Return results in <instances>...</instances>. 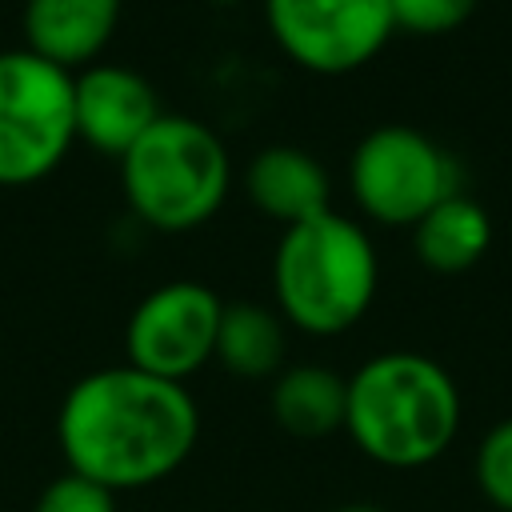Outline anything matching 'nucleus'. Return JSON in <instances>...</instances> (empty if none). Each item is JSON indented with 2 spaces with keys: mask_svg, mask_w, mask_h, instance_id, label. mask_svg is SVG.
Segmentation results:
<instances>
[{
  "mask_svg": "<svg viewBox=\"0 0 512 512\" xmlns=\"http://www.w3.org/2000/svg\"><path fill=\"white\" fill-rule=\"evenodd\" d=\"M200 440V408L184 384L132 364L80 376L56 412L64 464L104 488L136 492L168 480Z\"/></svg>",
  "mask_w": 512,
  "mask_h": 512,
  "instance_id": "1",
  "label": "nucleus"
},
{
  "mask_svg": "<svg viewBox=\"0 0 512 512\" xmlns=\"http://www.w3.org/2000/svg\"><path fill=\"white\" fill-rule=\"evenodd\" d=\"M332 512H384V508L364 504V500H352V504H340V508H332Z\"/></svg>",
  "mask_w": 512,
  "mask_h": 512,
  "instance_id": "18",
  "label": "nucleus"
},
{
  "mask_svg": "<svg viewBox=\"0 0 512 512\" xmlns=\"http://www.w3.org/2000/svg\"><path fill=\"white\" fill-rule=\"evenodd\" d=\"M356 208L384 228H412L440 200L460 192L456 160L412 124H380L348 156Z\"/></svg>",
  "mask_w": 512,
  "mask_h": 512,
  "instance_id": "6",
  "label": "nucleus"
},
{
  "mask_svg": "<svg viewBox=\"0 0 512 512\" xmlns=\"http://www.w3.org/2000/svg\"><path fill=\"white\" fill-rule=\"evenodd\" d=\"M464 420L452 372L424 352H376L348 376L344 432L380 468L412 472L440 460Z\"/></svg>",
  "mask_w": 512,
  "mask_h": 512,
  "instance_id": "2",
  "label": "nucleus"
},
{
  "mask_svg": "<svg viewBox=\"0 0 512 512\" xmlns=\"http://www.w3.org/2000/svg\"><path fill=\"white\" fill-rule=\"evenodd\" d=\"M216 360L240 380H276L288 368V324L272 304L232 300L220 312Z\"/></svg>",
  "mask_w": 512,
  "mask_h": 512,
  "instance_id": "13",
  "label": "nucleus"
},
{
  "mask_svg": "<svg viewBox=\"0 0 512 512\" xmlns=\"http://www.w3.org/2000/svg\"><path fill=\"white\" fill-rule=\"evenodd\" d=\"M120 188L132 216L148 228L192 232L224 208L232 160L208 124L164 112L120 156Z\"/></svg>",
  "mask_w": 512,
  "mask_h": 512,
  "instance_id": "4",
  "label": "nucleus"
},
{
  "mask_svg": "<svg viewBox=\"0 0 512 512\" xmlns=\"http://www.w3.org/2000/svg\"><path fill=\"white\" fill-rule=\"evenodd\" d=\"M160 116V96L144 72L108 60L72 72V124L80 144L120 160Z\"/></svg>",
  "mask_w": 512,
  "mask_h": 512,
  "instance_id": "9",
  "label": "nucleus"
},
{
  "mask_svg": "<svg viewBox=\"0 0 512 512\" xmlns=\"http://www.w3.org/2000/svg\"><path fill=\"white\" fill-rule=\"evenodd\" d=\"M224 300L200 280H168L152 288L128 316L124 348L128 364L184 384L204 364L216 360V328Z\"/></svg>",
  "mask_w": 512,
  "mask_h": 512,
  "instance_id": "8",
  "label": "nucleus"
},
{
  "mask_svg": "<svg viewBox=\"0 0 512 512\" xmlns=\"http://www.w3.org/2000/svg\"><path fill=\"white\" fill-rule=\"evenodd\" d=\"M120 12L124 0H24V48L64 72H80L108 48Z\"/></svg>",
  "mask_w": 512,
  "mask_h": 512,
  "instance_id": "10",
  "label": "nucleus"
},
{
  "mask_svg": "<svg viewBox=\"0 0 512 512\" xmlns=\"http://www.w3.org/2000/svg\"><path fill=\"white\" fill-rule=\"evenodd\" d=\"M72 144V72L28 48H0V188L40 184Z\"/></svg>",
  "mask_w": 512,
  "mask_h": 512,
  "instance_id": "5",
  "label": "nucleus"
},
{
  "mask_svg": "<svg viewBox=\"0 0 512 512\" xmlns=\"http://www.w3.org/2000/svg\"><path fill=\"white\" fill-rule=\"evenodd\" d=\"M244 196L252 208L284 228L304 224L332 208V176L328 168L296 148V144H268L244 164Z\"/></svg>",
  "mask_w": 512,
  "mask_h": 512,
  "instance_id": "11",
  "label": "nucleus"
},
{
  "mask_svg": "<svg viewBox=\"0 0 512 512\" xmlns=\"http://www.w3.org/2000/svg\"><path fill=\"white\" fill-rule=\"evenodd\" d=\"M380 288V256L360 220L328 208L284 228L272 252V308L304 336L356 328Z\"/></svg>",
  "mask_w": 512,
  "mask_h": 512,
  "instance_id": "3",
  "label": "nucleus"
},
{
  "mask_svg": "<svg viewBox=\"0 0 512 512\" xmlns=\"http://www.w3.org/2000/svg\"><path fill=\"white\" fill-rule=\"evenodd\" d=\"M212 4H220V8H232V4H244V0H212Z\"/></svg>",
  "mask_w": 512,
  "mask_h": 512,
  "instance_id": "19",
  "label": "nucleus"
},
{
  "mask_svg": "<svg viewBox=\"0 0 512 512\" xmlns=\"http://www.w3.org/2000/svg\"><path fill=\"white\" fill-rule=\"evenodd\" d=\"M348 380L324 364H288L272 380V420L296 440H324L344 432Z\"/></svg>",
  "mask_w": 512,
  "mask_h": 512,
  "instance_id": "14",
  "label": "nucleus"
},
{
  "mask_svg": "<svg viewBox=\"0 0 512 512\" xmlns=\"http://www.w3.org/2000/svg\"><path fill=\"white\" fill-rule=\"evenodd\" d=\"M472 472H476L480 496H484L492 508L512 512V416L496 420V424L480 436Z\"/></svg>",
  "mask_w": 512,
  "mask_h": 512,
  "instance_id": "15",
  "label": "nucleus"
},
{
  "mask_svg": "<svg viewBox=\"0 0 512 512\" xmlns=\"http://www.w3.org/2000/svg\"><path fill=\"white\" fill-rule=\"evenodd\" d=\"M264 24L272 44L316 76L372 64L396 32L388 0H264Z\"/></svg>",
  "mask_w": 512,
  "mask_h": 512,
  "instance_id": "7",
  "label": "nucleus"
},
{
  "mask_svg": "<svg viewBox=\"0 0 512 512\" xmlns=\"http://www.w3.org/2000/svg\"><path fill=\"white\" fill-rule=\"evenodd\" d=\"M32 512H116V492L68 468L44 484Z\"/></svg>",
  "mask_w": 512,
  "mask_h": 512,
  "instance_id": "17",
  "label": "nucleus"
},
{
  "mask_svg": "<svg viewBox=\"0 0 512 512\" xmlns=\"http://www.w3.org/2000/svg\"><path fill=\"white\" fill-rule=\"evenodd\" d=\"M480 0H388L396 32L412 36H444L472 20Z\"/></svg>",
  "mask_w": 512,
  "mask_h": 512,
  "instance_id": "16",
  "label": "nucleus"
},
{
  "mask_svg": "<svg viewBox=\"0 0 512 512\" xmlns=\"http://www.w3.org/2000/svg\"><path fill=\"white\" fill-rule=\"evenodd\" d=\"M492 244V216L480 200L452 192L412 224L416 260L436 276H460L484 260Z\"/></svg>",
  "mask_w": 512,
  "mask_h": 512,
  "instance_id": "12",
  "label": "nucleus"
}]
</instances>
